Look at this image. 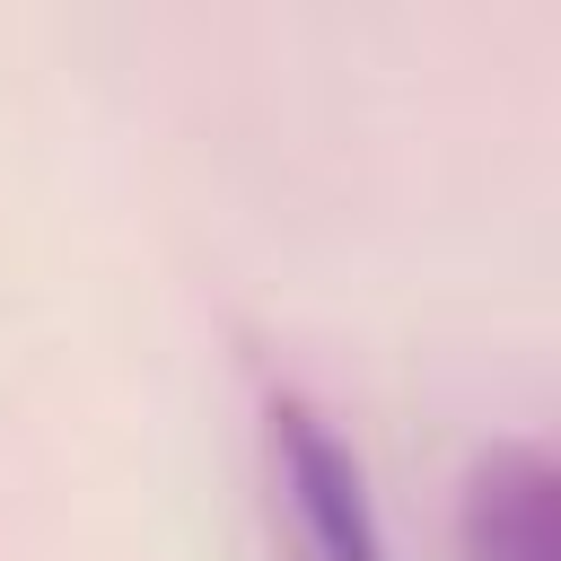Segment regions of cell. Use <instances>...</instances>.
I'll return each mask as SVG.
<instances>
[{
    "mask_svg": "<svg viewBox=\"0 0 561 561\" xmlns=\"http://www.w3.org/2000/svg\"><path fill=\"white\" fill-rule=\"evenodd\" d=\"M263 491H272L280 561H394L359 447L298 386L263 394Z\"/></svg>",
    "mask_w": 561,
    "mask_h": 561,
    "instance_id": "6da1fadb",
    "label": "cell"
},
{
    "mask_svg": "<svg viewBox=\"0 0 561 561\" xmlns=\"http://www.w3.org/2000/svg\"><path fill=\"white\" fill-rule=\"evenodd\" d=\"M465 561H561V473L535 438H491L456 482Z\"/></svg>",
    "mask_w": 561,
    "mask_h": 561,
    "instance_id": "7a4b0ae2",
    "label": "cell"
}]
</instances>
